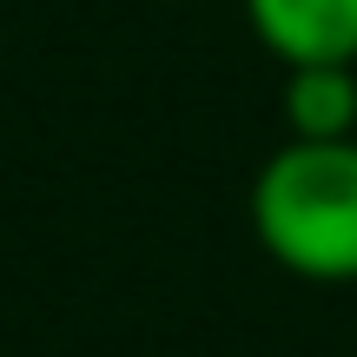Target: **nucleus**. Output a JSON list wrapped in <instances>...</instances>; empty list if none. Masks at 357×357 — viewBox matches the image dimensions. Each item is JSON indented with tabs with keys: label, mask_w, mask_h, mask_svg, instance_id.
<instances>
[{
	"label": "nucleus",
	"mask_w": 357,
	"mask_h": 357,
	"mask_svg": "<svg viewBox=\"0 0 357 357\" xmlns=\"http://www.w3.org/2000/svg\"><path fill=\"white\" fill-rule=\"evenodd\" d=\"M252 231L291 278L357 284V139H284L252 178Z\"/></svg>",
	"instance_id": "1"
},
{
	"label": "nucleus",
	"mask_w": 357,
	"mask_h": 357,
	"mask_svg": "<svg viewBox=\"0 0 357 357\" xmlns=\"http://www.w3.org/2000/svg\"><path fill=\"white\" fill-rule=\"evenodd\" d=\"M278 66H357V0H245Z\"/></svg>",
	"instance_id": "2"
},
{
	"label": "nucleus",
	"mask_w": 357,
	"mask_h": 357,
	"mask_svg": "<svg viewBox=\"0 0 357 357\" xmlns=\"http://www.w3.org/2000/svg\"><path fill=\"white\" fill-rule=\"evenodd\" d=\"M284 139H357V66H284Z\"/></svg>",
	"instance_id": "3"
}]
</instances>
